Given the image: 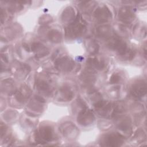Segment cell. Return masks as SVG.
I'll use <instances>...</instances> for the list:
<instances>
[{"mask_svg": "<svg viewBox=\"0 0 147 147\" xmlns=\"http://www.w3.org/2000/svg\"><path fill=\"white\" fill-rule=\"evenodd\" d=\"M48 37L52 42H58L61 40V34L59 33V31L56 30H51L48 35Z\"/></svg>", "mask_w": 147, "mask_h": 147, "instance_id": "cell-14", "label": "cell"}, {"mask_svg": "<svg viewBox=\"0 0 147 147\" xmlns=\"http://www.w3.org/2000/svg\"><path fill=\"white\" fill-rule=\"evenodd\" d=\"M94 119V115L90 110H84L79 114L78 121L81 125H88L91 123H92Z\"/></svg>", "mask_w": 147, "mask_h": 147, "instance_id": "cell-7", "label": "cell"}, {"mask_svg": "<svg viewBox=\"0 0 147 147\" xmlns=\"http://www.w3.org/2000/svg\"><path fill=\"white\" fill-rule=\"evenodd\" d=\"M130 121L129 120V119H126L121 122V123L118 125V127L119 129L123 131H126L130 128Z\"/></svg>", "mask_w": 147, "mask_h": 147, "instance_id": "cell-15", "label": "cell"}, {"mask_svg": "<svg viewBox=\"0 0 147 147\" xmlns=\"http://www.w3.org/2000/svg\"><path fill=\"white\" fill-rule=\"evenodd\" d=\"M95 18L100 22H106L111 19V13L106 7L98 9L95 13Z\"/></svg>", "mask_w": 147, "mask_h": 147, "instance_id": "cell-8", "label": "cell"}, {"mask_svg": "<svg viewBox=\"0 0 147 147\" xmlns=\"http://www.w3.org/2000/svg\"><path fill=\"white\" fill-rule=\"evenodd\" d=\"M133 14L134 13L128 7H123L121 9L119 12V17L123 21L129 22L134 17Z\"/></svg>", "mask_w": 147, "mask_h": 147, "instance_id": "cell-10", "label": "cell"}, {"mask_svg": "<svg viewBox=\"0 0 147 147\" xmlns=\"http://www.w3.org/2000/svg\"><path fill=\"white\" fill-rule=\"evenodd\" d=\"M121 80V77L118 74H114L110 79L111 83H118Z\"/></svg>", "mask_w": 147, "mask_h": 147, "instance_id": "cell-17", "label": "cell"}, {"mask_svg": "<svg viewBox=\"0 0 147 147\" xmlns=\"http://www.w3.org/2000/svg\"><path fill=\"white\" fill-rule=\"evenodd\" d=\"M146 92V84L143 80H138L131 86L130 93L133 96L140 98L145 95Z\"/></svg>", "mask_w": 147, "mask_h": 147, "instance_id": "cell-4", "label": "cell"}, {"mask_svg": "<svg viewBox=\"0 0 147 147\" xmlns=\"http://www.w3.org/2000/svg\"><path fill=\"white\" fill-rule=\"evenodd\" d=\"M87 63L91 66L98 69L103 68L105 66L104 63L101 60H98L96 58H91L87 60Z\"/></svg>", "mask_w": 147, "mask_h": 147, "instance_id": "cell-12", "label": "cell"}, {"mask_svg": "<svg viewBox=\"0 0 147 147\" xmlns=\"http://www.w3.org/2000/svg\"><path fill=\"white\" fill-rule=\"evenodd\" d=\"M37 84V87L41 91L48 92L50 89L49 83L44 80H38Z\"/></svg>", "mask_w": 147, "mask_h": 147, "instance_id": "cell-13", "label": "cell"}, {"mask_svg": "<svg viewBox=\"0 0 147 147\" xmlns=\"http://www.w3.org/2000/svg\"><path fill=\"white\" fill-rule=\"evenodd\" d=\"M60 94L61 98L63 100H69L73 97V92L68 87H63L60 90Z\"/></svg>", "mask_w": 147, "mask_h": 147, "instance_id": "cell-11", "label": "cell"}, {"mask_svg": "<svg viewBox=\"0 0 147 147\" xmlns=\"http://www.w3.org/2000/svg\"><path fill=\"white\" fill-rule=\"evenodd\" d=\"M85 25L81 22L79 18L71 22L66 29V36L68 38H76L80 36L84 32Z\"/></svg>", "mask_w": 147, "mask_h": 147, "instance_id": "cell-1", "label": "cell"}, {"mask_svg": "<svg viewBox=\"0 0 147 147\" xmlns=\"http://www.w3.org/2000/svg\"><path fill=\"white\" fill-rule=\"evenodd\" d=\"M53 136L52 129L48 126L41 127L38 132L37 133L36 137L40 142H45L52 140Z\"/></svg>", "mask_w": 147, "mask_h": 147, "instance_id": "cell-3", "label": "cell"}, {"mask_svg": "<svg viewBox=\"0 0 147 147\" xmlns=\"http://www.w3.org/2000/svg\"><path fill=\"white\" fill-rule=\"evenodd\" d=\"M108 46L110 48L118 51L120 55L123 54L127 49L126 43L117 37L111 38L109 42Z\"/></svg>", "mask_w": 147, "mask_h": 147, "instance_id": "cell-5", "label": "cell"}, {"mask_svg": "<svg viewBox=\"0 0 147 147\" xmlns=\"http://www.w3.org/2000/svg\"><path fill=\"white\" fill-rule=\"evenodd\" d=\"M101 30H99V33L102 36H107V35L110 34V32H111V29H110L107 26H103L100 27Z\"/></svg>", "mask_w": 147, "mask_h": 147, "instance_id": "cell-16", "label": "cell"}, {"mask_svg": "<svg viewBox=\"0 0 147 147\" xmlns=\"http://www.w3.org/2000/svg\"><path fill=\"white\" fill-rule=\"evenodd\" d=\"M32 49L37 57L44 56L49 53L47 48L44 45L38 42L33 43L32 45Z\"/></svg>", "mask_w": 147, "mask_h": 147, "instance_id": "cell-9", "label": "cell"}, {"mask_svg": "<svg viewBox=\"0 0 147 147\" xmlns=\"http://www.w3.org/2000/svg\"><path fill=\"white\" fill-rule=\"evenodd\" d=\"M124 141V137L118 134L112 133L105 135L102 139L100 144L102 146H118L122 144Z\"/></svg>", "mask_w": 147, "mask_h": 147, "instance_id": "cell-2", "label": "cell"}, {"mask_svg": "<svg viewBox=\"0 0 147 147\" xmlns=\"http://www.w3.org/2000/svg\"><path fill=\"white\" fill-rule=\"evenodd\" d=\"M57 69L63 71H70L74 67V62L68 57H63L55 62Z\"/></svg>", "mask_w": 147, "mask_h": 147, "instance_id": "cell-6", "label": "cell"}]
</instances>
